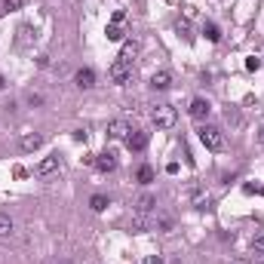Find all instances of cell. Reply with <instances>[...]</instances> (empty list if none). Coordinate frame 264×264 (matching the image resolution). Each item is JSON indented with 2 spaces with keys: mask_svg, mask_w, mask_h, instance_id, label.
Returning <instances> with one entry per match:
<instances>
[{
  "mask_svg": "<svg viewBox=\"0 0 264 264\" xmlns=\"http://www.w3.org/2000/svg\"><path fill=\"white\" fill-rule=\"evenodd\" d=\"M231 264H249V261H246V258H234Z\"/></svg>",
  "mask_w": 264,
  "mask_h": 264,
  "instance_id": "26",
  "label": "cell"
},
{
  "mask_svg": "<svg viewBox=\"0 0 264 264\" xmlns=\"http://www.w3.org/2000/svg\"><path fill=\"white\" fill-rule=\"evenodd\" d=\"M129 132H132V129H129L126 120H111V123H108V138H123V141H126Z\"/></svg>",
  "mask_w": 264,
  "mask_h": 264,
  "instance_id": "8",
  "label": "cell"
},
{
  "mask_svg": "<svg viewBox=\"0 0 264 264\" xmlns=\"http://www.w3.org/2000/svg\"><path fill=\"white\" fill-rule=\"evenodd\" d=\"M144 264H160V258H154V255H150V258H144Z\"/></svg>",
  "mask_w": 264,
  "mask_h": 264,
  "instance_id": "24",
  "label": "cell"
},
{
  "mask_svg": "<svg viewBox=\"0 0 264 264\" xmlns=\"http://www.w3.org/2000/svg\"><path fill=\"white\" fill-rule=\"evenodd\" d=\"M89 206H92L95 212H104V209H108V197H101V194H95V197L89 200Z\"/></svg>",
  "mask_w": 264,
  "mask_h": 264,
  "instance_id": "19",
  "label": "cell"
},
{
  "mask_svg": "<svg viewBox=\"0 0 264 264\" xmlns=\"http://www.w3.org/2000/svg\"><path fill=\"white\" fill-rule=\"evenodd\" d=\"M175 31H178L181 37H187V40H191V25H187V19H178V25H175Z\"/></svg>",
  "mask_w": 264,
  "mask_h": 264,
  "instance_id": "20",
  "label": "cell"
},
{
  "mask_svg": "<svg viewBox=\"0 0 264 264\" xmlns=\"http://www.w3.org/2000/svg\"><path fill=\"white\" fill-rule=\"evenodd\" d=\"M95 169H98V172H114V169H117V154H114V150L98 154V157H95Z\"/></svg>",
  "mask_w": 264,
  "mask_h": 264,
  "instance_id": "6",
  "label": "cell"
},
{
  "mask_svg": "<svg viewBox=\"0 0 264 264\" xmlns=\"http://www.w3.org/2000/svg\"><path fill=\"white\" fill-rule=\"evenodd\" d=\"M74 80H77L80 89H92L95 86V71L92 68H80L77 74H74Z\"/></svg>",
  "mask_w": 264,
  "mask_h": 264,
  "instance_id": "9",
  "label": "cell"
},
{
  "mask_svg": "<svg viewBox=\"0 0 264 264\" xmlns=\"http://www.w3.org/2000/svg\"><path fill=\"white\" fill-rule=\"evenodd\" d=\"M246 68H249V71H258V68H261V59H255V56L246 59Z\"/></svg>",
  "mask_w": 264,
  "mask_h": 264,
  "instance_id": "23",
  "label": "cell"
},
{
  "mask_svg": "<svg viewBox=\"0 0 264 264\" xmlns=\"http://www.w3.org/2000/svg\"><path fill=\"white\" fill-rule=\"evenodd\" d=\"M40 144H43V135H37V132L22 135V150H37Z\"/></svg>",
  "mask_w": 264,
  "mask_h": 264,
  "instance_id": "14",
  "label": "cell"
},
{
  "mask_svg": "<svg viewBox=\"0 0 264 264\" xmlns=\"http://www.w3.org/2000/svg\"><path fill=\"white\" fill-rule=\"evenodd\" d=\"M135 212H141V215H150V212H154L157 209V197L154 194H141V197H135Z\"/></svg>",
  "mask_w": 264,
  "mask_h": 264,
  "instance_id": "7",
  "label": "cell"
},
{
  "mask_svg": "<svg viewBox=\"0 0 264 264\" xmlns=\"http://www.w3.org/2000/svg\"><path fill=\"white\" fill-rule=\"evenodd\" d=\"M258 144H264V126L258 129Z\"/></svg>",
  "mask_w": 264,
  "mask_h": 264,
  "instance_id": "25",
  "label": "cell"
},
{
  "mask_svg": "<svg viewBox=\"0 0 264 264\" xmlns=\"http://www.w3.org/2000/svg\"><path fill=\"white\" fill-rule=\"evenodd\" d=\"M209 111H212V104H209L206 98H194V101H191V117H194V120H206Z\"/></svg>",
  "mask_w": 264,
  "mask_h": 264,
  "instance_id": "10",
  "label": "cell"
},
{
  "mask_svg": "<svg viewBox=\"0 0 264 264\" xmlns=\"http://www.w3.org/2000/svg\"><path fill=\"white\" fill-rule=\"evenodd\" d=\"M0 89H4V77H0Z\"/></svg>",
  "mask_w": 264,
  "mask_h": 264,
  "instance_id": "27",
  "label": "cell"
},
{
  "mask_svg": "<svg viewBox=\"0 0 264 264\" xmlns=\"http://www.w3.org/2000/svg\"><path fill=\"white\" fill-rule=\"evenodd\" d=\"M150 86H154V89H169L172 86V74L169 71H157L154 77H150Z\"/></svg>",
  "mask_w": 264,
  "mask_h": 264,
  "instance_id": "12",
  "label": "cell"
},
{
  "mask_svg": "<svg viewBox=\"0 0 264 264\" xmlns=\"http://www.w3.org/2000/svg\"><path fill=\"white\" fill-rule=\"evenodd\" d=\"M28 104H31V108L43 104V95H40V92H28Z\"/></svg>",
  "mask_w": 264,
  "mask_h": 264,
  "instance_id": "22",
  "label": "cell"
},
{
  "mask_svg": "<svg viewBox=\"0 0 264 264\" xmlns=\"http://www.w3.org/2000/svg\"><path fill=\"white\" fill-rule=\"evenodd\" d=\"M252 249L264 255V224H258V228H255V234H252Z\"/></svg>",
  "mask_w": 264,
  "mask_h": 264,
  "instance_id": "16",
  "label": "cell"
},
{
  "mask_svg": "<svg viewBox=\"0 0 264 264\" xmlns=\"http://www.w3.org/2000/svg\"><path fill=\"white\" fill-rule=\"evenodd\" d=\"M56 172H59V154L43 157L40 163H37V169H34V175H37V178H49V175H56Z\"/></svg>",
  "mask_w": 264,
  "mask_h": 264,
  "instance_id": "5",
  "label": "cell"
},
{
  "mask_svg": "<svg viewBox=\"0 0 264 264\" xmlns=\"http://www.w3.org/2000/svg\"><path fill=\"white\" fill-rule=\"evenodd\" d=\"M138 49H141V46H138V40H126V43H123V49H120V59L132 65V62H135V56H138Z\"/></svg>",
  "mask_w": 264,
  "mask_h": 264,
  "instance_id": "13",
  "label": "cell"
},
{
  "mask_svg": "<svg viewBox=\"0 0 264 264\" xmlns=\"http://www.w3.org/2000/svg\"><path fill=\"white\" fill-rule=\"evenodd\" d=\"M203 34H206V40H212V43L221 40V28H218L215 22H206V25H203Z\"/></svg>",
  "mask_w": 264,
  "mask_h": 264,
  "instance_id": "15",
  "label": "cell"
},
{
  "mask_svg": "<svg viewBox=\"0 0 264 264\" xmlns=\"http://www.w3.org/2000/svg\"><path fill=\"white\" fill-rule=\"evenodd\" d=\"M150 120L157 123V129H172L175 123H178V111L172 108V104H154V111H150Z\"/></svg>",
  "mask_w": 264,
  "mask_h": 264,
  "instance_id": "1",
  "label": "cell"
},
{
  "mask_svg": "<svg viewBox=\"0 0 264 264\" xmlns=\"http://www.w3.org/2000/svg\"><path fill=\"white\" fill-rule=\"evenodd\" d=\"M150 181H154V169L141 166V169H138V184H150Z\"/></svg>",
  "mask_w": 264,
  "mask_h": 264,
  "instance_id": "18",
  "label": "cell"
},
{
  "mask_svg": "<svg viewBox=\"0 0 264 264\" xmlns=\"http://www.w3.org/2000/svg\"><path fill=\"white\" fill-rule=\"evenodd\" d=\"M200 141H203V147H209V150H224V144H228L224 132H221L218 126H212V123H203V126H200Z\"/></svg>",
  "mask_w": 264,
  "mask_h": 264,
  "instance_id": "2",
  "label": "cell"
},
{
  "mask_svg": "<svg viewBox=\"0 0 264 264\" xmlns=\"http://www.w3.org/2000/svg\"><path fill=\"white\" fill-rule=\"evenodd\" d=\"M126 147H129V150H144V147H147V132H138V129L129 132V135H126Z\"/></svg>",
  "mask_w": 264,
  "mask_h": 264,
  "instance_id": "11",
  "label": "cell"
},
{
  "mask_svg": "<svg viewBox=\"0 0 264 264\" xmlns=\"http://www.w3.org/2000/svg\"><path fill=\"white\" fill-rule=\"evenodd\" d=\"M129 74H132V65H129V62H123L120 56H117V62H114V65L108 68V77L114 80V83H126V80H129Z\"/></svg>",
  "mask_w": 264,
  "mask_h": 264,
  "instance_id": "4",
  "label": "cell"
},
{
  "mask_svg": "<svg viewBox=\"0 0 264 264\" xmlns=\"http://www.w3.org/2000/svg\"><path fill=\"white\" fill-rule=\"evenodd\" d=\"M104 34H108V40H123V37H126V13L123 10H117L114 16H111Z\"/></svg>",
  "mask_w": 264,
  "mask_h": 264,
  "instance_id": "3",
  "label": "cell"
},
{
  "mask_svg": "<svg viewBox=\"0 0 264 264\" xmlns=\"http://www.w3.org/2000/svg\"><path fill=\"white\" fill-rule=\"evenodd\" d=\"M4 13H16V10H22V0H4Z\"/></svg>",
  "mask_w": 264,
  "mask_h": 264,
  "instance_id": "21",
  "label": "cell"
},
{
  "mask_svg": "<svg viewBox=\"0 0 264 264\" xmlns=\"http://www.w3.org/2000/svg\"><path fill=\"white\" fill-rule=\"evenodd\" d=\"M10 234H13V218H10L7 212H0V240L10 237Z\"/></svg>",
  "mask_w": 264,
  "mask_h": 264,
  "instance_id": "17",
  "label": "cell"
}]
</instances>
